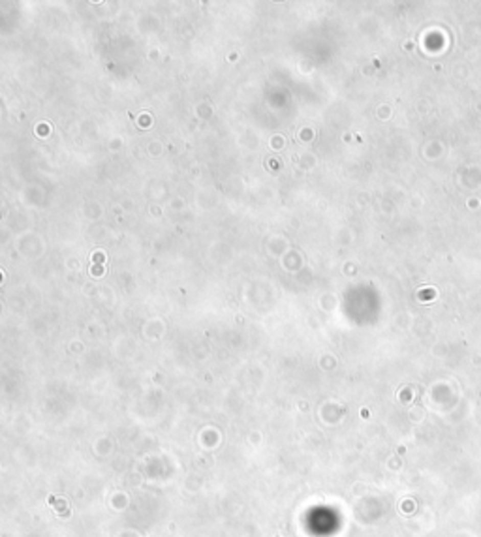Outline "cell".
<instances>
[{"label": "cell", "mask_w": 481, "mask_h": 537, "mask_svg": "<svg viewBox=\"0 0 481 537\" xmlns=\"http://www.w3.org/2000/svg\"><path fill=\"white\" fill-rule=\"evenodd\" d=\"M49 503L57 507L58 515H68V513H70V507H68V505L64 503L62 498H51V500H49Z\"/></svg>", "instance_id": "1"}]
</instances>
